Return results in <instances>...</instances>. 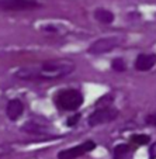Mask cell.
<instances>
[{
	"instance_id": "11",
	"label": "cell",
	"mask_w": 156,
	"mask_h": 159,
	"mask_svg": "<svg viewBox=\"0 0 156 159\" xmlns=\"http://www.w3.org/2000/svg\"><path fill=\"white\" fill-rule=\"evenodd\" d=\"M150 142V137L146 134H134L131 135V144L134 145H146Z\"/></svg>"
},
{
	"instance_id": "9",
	"label": "cell",
	"mask_w": 156,
	"mask_h": 159,
	"mask_svg": "<svg viewBox=\"0 0 156 159\" xmlns=\"http://www.w3.org/2000/svg\"><path fill=\"white\" fill-rule=\"evenodd\" d=\"M132 147L131 144H118L113 151L114 159H128L132 155Z\"/></svg>"
},
{
	"instance_id": "3",
	"label": "cell",
	"mask_w": 156,
	"mask_h": 159,
	"mask_svg": "<svg viewBox=\"0 0 156 159\" xmlns=\"http://www.w3.org/2000/svg\"><path fill=\"white\" fill-rule=\"evenodd\" d=\"M124 38L123 37H104V38H100L97 41H94L93 44L89 47V54L93 55H103V54H108V52L114 51L115 48H118L121 44H123Z\"/></svg>"
},
{
	"instance_id": "12",
	"label": "cell",
	"mask_w": 156,
	"mask_h": 159,
	"mask_svg": "<svg viewBox=\"0 0 156 159\" xmlns=\"http://www.w3.org/2000/svg\"><path fill=\"white\" fill-rule=\"evenodd\" d=\"M111 68H113V70H115V72H118V73L125 72L127 70L125 61H124L123 58H115V59H113V62H111Z\"/></svg>"
},
{
	"instance_id": "4",
	"label": "cell",
	"mask_w": 156,
	"mask_h": 159,
	"mask_svg": "<svg viewBox=\"0 0 156 159\" xmlns=\"http://www.w3.org/2000/svg\"><path fill=\"white\" fill-rule=\"evenodd\" d=\"M120 116V111L117 108L111 107V106H103V107L97 108L89 116V125L90 127H96V125H101V124H107L114 121L115 118Z\"/></svg>"
},
{
	"instance_id": "7",
	"label": "cell",
	"mask_w": 156,
	"mask_h": 159,
	"mask_svg": "<svg viewBox=\"0 0 156 159\" xmlns=\"http://www.w3.org/2000/svg\"><path fill=\"white\" fill-rule=\"evenodd\" d=\"M156 65V54H139L135 58L134 68L138 72H148Z\"/></svg>"
},
{
	"instance_id": "8",
	"label": "cell",
	"mask_w": 156,
	"mask_h": 159,
	"mask_svg": "<svg viewBox=\"0 0 156 159\" xmlns=\"http://www.w3.org/2000/svg\"><path fill=\"white\" fill-rule=\"evenodd\" d=\"M24 111V104L21 103V100L18 99H13L7 103V107H6V116L9 120L11 121H16L21 117Z\"/></svg>"
},
{
	"instance_id": "1",
	"label": "cell",
	"mask_w": 156,
	"mask_h": 159,
	"mask_svg": "<svg viewBox=\"0 0 156 159\" xmlns=\"http://www.w3.org/2000/svg\"><path fill=\"white\" fill-rule=\"evenodd\" d=\"M75 69L76 63L72 59L62 58V59L45 61L38 66L23 68L16 72V76L23 80H55L70 75L75 72Z\"/></svg>"
},
{
	"instance_id": "13",
	"label": "cell",
	"mask_w": 156,
	"mask_h": 159,
	"mask_svg": "<svg viewBox=\"0 0 156 159\" xmlns=\"http://www.w3.org/2000/svg\"><path fill=\"white\" fill-rule=\"evenodd\" d=\"M145 124L150 127H156V113H150L145 117Z\"/></svg>"
},
{
	"instance_id": "15",
	"label": "cell",
	"mask_w": 156,
	"mask_h": 159,
	"mask_svg": "<svg viewBox=\"0 0 156 159\" xmlns=\"http://www.w3.org/2000/svg\"><path fill=\"white\" fill-rule=\"evenodd\" d=\"M149 159H156V142L149 147Z\"/></svg>"
},
{
	"instance_id": "14",
	"label": "cell",
	"mask_w": 156,
	"mask_h": 159,
	"mask_svg": "<svg viewBox=\"0 0 156 159\" xmlns=\"http://www.w3.org/2000/svg\"><path fill=\"white\" fill-rule=\"evenodd\" d=\"M79 120H80V114H79V113H76V114L70 116V117L68 118L66 124H68V127H75L76 124L79 123Z\"/></svg>"
},
{
	"instance_id": "5",
	"label": "cell",
	"mask_w": 156,
	"mask_h": 159,
	"mask_svg": "<svg viewBox=\"0 0 156 159\" xmlns=\"http://www.w3.org/2000/svg\"><path fill=\"white\" fill-rule=\"evenodd\" d=\"M96 148V142L94 141H84L82 144L76 145V147L68 148V149H63L58 153V159H78L80 156L86 155V153L91 152V151Z\"/></svg>"
},
{
	"instance_id": "6",
	"label": "cell",
	"mask_w": 156,
	"mask_h": 159,
	"mask_svg": "<svg viewBox=\"0 0 156 159\" xmlns=\"http://www.w3.org/2000/svg\"><path fill=\"white\" fill-rule=\"evenodd\" d=\"M39 4L35 0H0V9L11 10V11H21V10L35 9Z\"/></svg>"
},
{
	"instance_id": "2",
	"label": "cell",
	"mask_w": 156,
	"mask_h": 159,
	"mask_svg": "<svg viewBox=\"0 0 156 159\" xmlns=\"http://www.w3.org/2000/svg\"><path fill=\"white\" fill-rule=\"evenodd\" d=\"M83 94L78 89L60 90L55 97L56 106L63 111H75L83 104Z\"/></svg>"
},
{
	"instance_id": "10",
	"label": "cell",
	"mask_w": 156,
	"mask_h": 159,
	"mask_svg": "<svg viewBox=\"0 0 156 159\" xmlns=\"http://www.w3.org/2000/svg\"><path fill=\"white\" fill-rule=\"evenodd\" d=\"M94 18H96L99 23L101 24H111L113 21H114V14L110 11V10H105V9H97L94 11Z\"/></svg>"
}]
</instances>
